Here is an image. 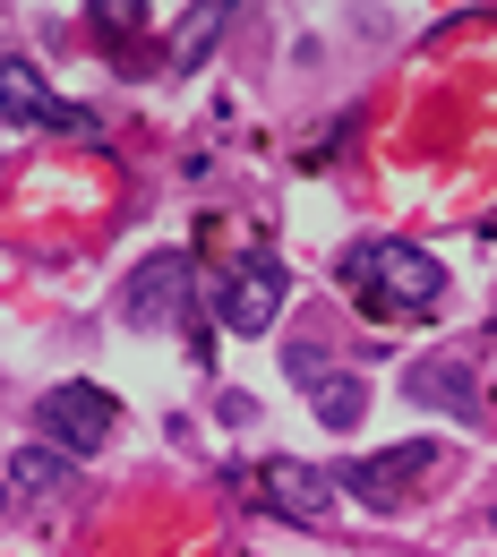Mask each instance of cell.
<instances>
[{"label":"cell","mask_w":497,"mask_h":557,"mask_svg":"<svg viewBox=\"0 0 497 557\" xmlns=\"http://www.w3.org/2000/svg\"><path fill=\"white\" fill-rule=\"evenodd\" d=\"M344 283L360 292L369 318H437V300H446V267L412 240H360L344 258Z\"/></svg>","instance_id":"obj_1"},{"label":"cell","mask_w":497,"mask_h":557,"mask_svg":"<svg viewBox=\"0 0 497 557\" xmlns=\"http://www.w3.org/2000/svg\"><path fill=\"white\" fill-rule=\"evenodd\" d=\"M35 429H44V446H61L70 463H86V455H103V446H112V429H121V395H103V386L70 377V386H52V395H44Z\"/></svg>","instance_id":"obj_2"},{"label":"cell","mask_w":497,"mask_h":557,"mask_svg":"<svg viewBox=\"0 0 497 557\" xmlns=\"http://www.w3.org/2000/svg\"><path fill=\"white\" fill-rule=\"evenodd\" d=\"M207 300H214V318H223L232 335H266V326L284 318V267H275L266 249H249L240 267H223V275H214Z\"/></svg>","instance_id":"obj_3"},{"label":"cell","mask_w":497,"mask_h":557,"mask_svg":"<svg viewBox=\"0 0 497 557\" xmlns=\"http://www.w3.org/2000/svg\"><path fill=\"white\" fill-rule=\"evenodd\" d=\"M437 455H446L437 437L386 446V455H360L352 472H344V488H352L360 506H377V515H386V506H403V488H412V481H428V472H437Z\"/></svg>","instance_id":"obj_4"},{"label":"cell","mask_w":497,"mask_h":557,"mask_svg":"<svg viewBox=\"0 0 497 557\" xmlns=\"http://www.w3.org/2000/svg\"><path fill=\"white\" fill-rule=\"evenodd\" d=\"M189 283H198V267H189L181 249L146 258L138 275H129V292H121V318H129V326H181V309H189Z\"/></svg>","instance_id":"obj_5"},{"label":"cell","mask_w":497,"mask_h":557,"mask_svg":"<svg viewBox=\"0 0 497 557\" xmlns=\"http://www.w3.org/2000/svg\"><path fill=\"white\" fill-rule=\"evenodd\" d=\"M258 488L275 497V515H291V523H326V515H335V481L309 472V463H291V455H275V463L258 472Z\"/></svg>","instance_id":"obj_6"},{"label":"cell","mask_w":497,"mask_h":557,"mask_svg":"<svg viewBox=\"0 0 497 557\" xmlns=\"http://www.w3.org/2000/svg\"><path fill=\"white\" fill-rule=\"evenodd\" d=\"M403 395H412V404H428V412H455V420L481 412V386H472V369H463V360H412Z\"/></svg>","instance_id":"obj_7"},{"label":"cell","mask_w":497,"mask_h":557,"mask_svg":"<svg viewBox=\"0 0 497 557\" xmlns=\"http://www.w3.org/2000/svg\"><path fill=\"white\" fill-rule=\"evenodd\" d=\"M61 103H52V86L35 77L26 52H0V121H17V129H35V121H52Z\"/></svg>","instance_id":"obj_8"},{"label":"cell","mask_w":497,"mask_h":557,"mask_svg":"<svg viewBox=\"0 0 497 557\" xmlns=\"http://www.w3.org/2000/svg\"><path fill=\"white\" fill-rule=\"evenodd\" d=\"M9 488H26V497H70L77 488V463L61 455V446H17V463H9Z\"/></svg>","instance_id":"obj_9"},{"label":"cell","mask_w":497,"mask_h":557,"mask_svg":"<svg viewBox=\"0 0 497 557\" xmlns=\"http://www.w3.org/2000/svg\"><path fill=\"white\" fill-rule=\"evenodd\" d=\"M223 17H232V9H189V26L172 35V70H198V61H207L214 35H223Z\"/></svg>","instance_id":"obj_10"},{"label":"cell","mask_w":497,"mask_h":557,"mask_svg":"<svg viewBox=\"0 0 497 557\" xmlns=\"http://www.w3.org/2000/svg\"><path fill=\"white\" fill-rule=\"evenodd\" d=\"M360 412H369V386H360V377H326V386H318V420H326V429H352Z\"/></svg>","instance_id":"obj_11"},{"label":"cell","mask_w":497,"mask_h":557,"mask_svg":"<svg viewBox=\"0 0 497 557\" xmlns=\"http://www.w3.org/2000/svg\"><path fill=\"white\" fill-rule=\"evenodd\" d=\"M284 369H291V386H300V395H318V386H326V344H318V335H300V344L284 351Z\"/></svg>","instance_id":"obj_12"},{"label":"cell","mask_w":497,"mask_h":557,"mask_svg":"<svg viewBox=\"0 0 497 557\" xmlns=\"http://www.w3.org/2000/svg\"><path fill=\"white\" fill-rule=\"evenodd\" d=\"M0 515H9V481H0Z\"/></svg>","instance_id":"obj_13"}]
</instances>
